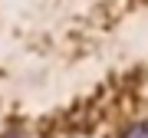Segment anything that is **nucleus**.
Segmentation results:
<instances>
[{
	"label": "nucleus",
	"instance_id": "obj_2",
	"mask_svg": "<svg viewBox=\"0 0 148 138\" xmlns=\"http://www.w3.org/2000/svg\"><path fill=\"white\" fill-rule=\"evenodd\" d=\"M3 138H30L27 128H10V132H3Z\"/></svg>",
	"mask_w": 148,
	"mask_h": 138
},
{
	"label": "nucleus",
	"instance_id": "obj_1",
	"mask_svg": "<svg viewBox=\"0 0 148 138\" xmlns=\"http://www.w3.org/2000/svg\"><path fill=\"white\" fill-rule=\"evenodd\" d=\"M122 138H148V122H135V125H128L125 132H122Z\"/></svg>",
	"mask_w": 148,
	"mask_h": 138
}]
</instances>
